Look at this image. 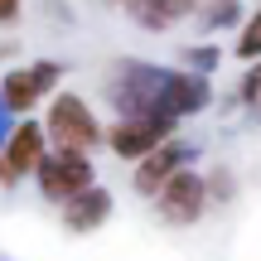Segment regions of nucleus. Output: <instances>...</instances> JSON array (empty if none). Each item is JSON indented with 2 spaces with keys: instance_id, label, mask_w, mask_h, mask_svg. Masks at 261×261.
Masks as SVG:
<instances>
[{
  "instance_id": "f3484780",
  "label": "nucleus",
  "mask_w": 261,
  "mask_h": 261,
  "mask_svg": "<svg viewBox=\"0 0 261 261\" xmlns=\"http://www.w3.org/2000/svg\"><path fill=\"white\" fill-rule=\"evenodd\" d=\"M0 184H5V189H10V184H19V179L10 174V165H5V160H0Z\"/></svg>"
},
{
  "instance_id": "f257e3e1",
  "label": "nucleus",
  "mask_w": 261,
  "mask_h": 261,
  "mask_svg": "<svg viewBox=\"0 0 261 261\" xmlns=\"http://www.w3.org/2000/svg\"><path fill=\"white\" fill-rule=\"evenodd\" d=\"M107 102L116 116H165V121H184L198 116L213 102V83L189 68H160V63H116L112 83H107Z\"/></svg>"
},
{
  "instance_id": "f03ea898",
  "label": "nucleus",
  "mask_w": 261,
  "mask_h": 261,
  "mask_svg": "<svg viewBox=\"0 0 261 261\" xmlns=\"http://www.w3.org/2000/svg\"><path fill=\"white\" fill-rule=\"evenodd\" d=\"M44 136H48V150H83V155H92L102 145V121H97L87 97L54 92L44 102Z\"/></svg>"
},
{
  "instance_id": "39448f33",
  "label": "nucleus",
  "mask_w": 261,
  "mask_h": 261,
  "mask_svg": "<svg viewBox=\"0 0 261 261\" xmlns=\"http://www.w3.org/2000/svg\"><path fill=\"white\" fill-rule=\"evenodd\" d=\"M169 136H179V121H165V116H116L112 126H102V145L126 165H136L140 155L165 145Z\"/></svg>"
},
{
  "instance_id": "20e7f679",
  "label": "nucleus",
  "mask_w": 261,
  "mask_h": 261,
  "mask_svg": "<svg viewBox=\"0 0 261 261\" xmlns=\"http://www.w3.org/2000/svg\"><path fill=\"white\" fill-rule=\"evenodd\" d=\"M34 184H39V194L58 208L73 194H83V189L97 184V165L83 150H48V155L39 160V169H34Z\"/></svg>"
},
{
  "instance_id": "7ed1b4c3",
  "label": "nucleus",
  "mask_w": 261,
  "mask_h": 261,
  "mask_svg": "<svg viewBox=\"0 0 261 261\" xmlns=\"http://www.w3.org/2000/svg\"><path fill=\"white\" fill-rule=\"evenodd\" d=\"M58 77H63V68L54 58H34V63L10 68L0 77V107H5V116H29L39 102H48L58 92Z\"/></svg>"
},
{
  "instance_id": "423d86ee",
  "label": "nucleus",
  "mask_w": 261,
  "mask_h": 261,
  "mask_svg": "<svg viewBox=\"0 0 261 261\" xmlns=\"http://www.w3.org/2000/svg\"><path fill=\"white\" fill-rule=\"evenodd\" d=\"M150 203H155L160 223H169V227H194L198 218L208 213V203H213V198H208V179L198 174V169L184 165L155 198H150Z\"/></svg>"
},
{
  "instance_id": "1a4fd4ad",
  "label": "nucleus",
  "mask_w": 261,
  "mask_h": 261,
  "mask_svg": "<svg viewBox=\"0 0 261 261\" xmlns=\"http://www.w3.org/2000/svg\"><path fill=\"white\" fill-rule=\"evenodd\" d=\"M112 189L107 184H92V189H83V194H73L68 203H58V218H63V227L68 232H77V237H87V232H97V227L112 218Z\"/></svg>"
},
{
  "instance_id": "a211bd4d",
  "label": "nucleus",
  "mask_w": 261,
  "mask_h": 261,
  "mask_svg": "<svg viewBox=\"0 0 261 261\" xmlns=\"http://www.w3.org/2000/svg\"><path fill=\"white\" fill-rule=\"evenodd\" d=\"M102 5H126V0H102Z\"/></svg>"
},
{
  "instance_id": "dca6fc26",
  "label": "nucleus",
  "mask_w": 261,
  "mask_h": 261,
  "mask_svg": "<svg viewBox=\"0 0 261 261\" xmlns=\"http://www.w3.org/2000/svg\"><path fill=\"white\" fill-rule=\"evenodd\" d=\"M19 10H24V0H0V24H15Z\"/></svg>"
},
{
  "instance_id": "6e6552de",
  "label": "nucleus",
  "mask_w": 261,
  "mask_h": 261,
  "mask_svg": "<svg viewBox=\"0 0 261 261\" xmlns=\"http://www.w3.org/2000/svg\"><path fill=\"white\" fill-rule=\"evenodd\" d=\"M48 155V136H44V121H34V116H19V126L5 136V145H0V160L10 165V174L24 179L39 169V160Z\"/></svg>"
},
{
  "instance_id": "2eb2a0df",
  "label": "nucleus",
  "mask_w": 261,
  "mask_h": 261,
  "mask_svg": "<svg viewBox=\"0 0 261 261\" xmlns=\"http://www.w3.org/2000/svg\"><path fill=\"white\" fill-rule=\"evenodd\" d=\"M203 179H208V198H218V203L232 198V174H227V169H213V174H203Z\"/></svg>"
},
{
  "instance_id": "ddd939ff",
  "label": "nucleus",
  "mask_w": 261,
  "mask_h": 261,
  "mask_svg": "<svg viewBox=\"0 0 261 261\" xmlns=\"http://www.w3.org/2000/svg\"><path fill=\"white\" fill-rule=\"evenodd\" d=\"M223 63V54H218V44H194V48H184L179 54V68H189V73H213V68Z\"/></svg>"
},
{
  "instance_id": "4468645a",
  "label": "nucleus",
  "mask_w": 261,
  "mask_h": 261,
  "mask_svg": "<svg viewBox=\"0 0 261 261\" xmlns=\"http://www.w3.org/2000/svg\"><path fill=\"white\" fill-rule=\"evenodd\" d=\"M237 102L252 107V112H261V58L242 73V83H237Z\"/></svg>"
},
{
  "instance_id": "f8f14e48",
  "label": "nucleus",
  "mask_w": 261,
  "mask_h": 261,
  "mask_svg": "<svg viewBox=\"0 0 261 261\" xmlns=\"http://www.w3.org/2000/svg\"><path fill=\"white\" fill-rule=\"evenodd\" d=\"M237 58H242V63H256L261 58V5L237 24Z\"/></svg>"
},
{
  "instance_id": "9b49d317",
  "label": "nucleus",
  "mask_w": 261,
  "mask_h": 261,
  "mask_svg": "<svg viewBox=\"0 0 261 261\" xmlns=\"http://www.w3.org/2000/svg\"><path fill=\"white\" fill-rule=\"evenodd\" d=\"M194 19L203 29H237L247 19V10H242V0H198Z\"/></svg>"
},
{
  "instance_id": "9d476101",
  "label": "nucleus",
  "mask_w": 261,
  "mask_h": 261,
  "mask_svg": "<svg viewBox=\"0 0 261 261\" xmlns=\"http://www.w3.org/2000/svg\"><path fill=\"white\" fill-rule=\"evenodd\" d=\"M121 10L130 15V24L150 29V34H165V29H179L184 19H194L198 0H126Z\"/></svg>"
},
{
  "instance_id": "0eeeda50",
  "label": "nucleus",
  "mask_w": 261,
  "mask_h": 261,
  "mask_svg": "<svg viewBox=\"0 0 261 261\" xmlns=\"http://www.w3.org/2000/svg\"><path fill=\"white\" fill-rule=\"evenodd\" d=\"M189 160H194V150H189L179 136H169L165 145H155L150 155H140L136 165H130V184H136V194H140V198H155L160 189H165L169 179L189 165Z\"/></svg>"
}]
</instances>
